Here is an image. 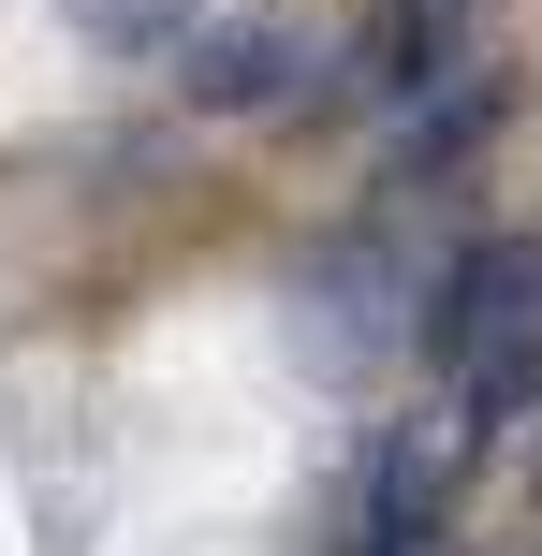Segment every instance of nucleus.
Listing matches in <instances>:
<instances>
[{"label":"nucleus","instance_id":"f257e3e1","mask_svg":"<svg viewBox=\"0 0 542 556\" xmlns=\"http://www.w3.org/2000/svg\"><path fill=\"white\" fill-rule=\"evenodd\" d=\"M528 307H542V235H484V250H455V278L426 293V352L440 366H484Z\"/></svg>","mask_w":542,"mask_h":556},{"label":"nucleus","instance_id":"f03ea898","mask_svg":"<svg viewBox=\"0 0 542 556\" xmlns=\"http://www.w3.org/2000/svg\"><path fill=\"white\" fill-rule=\"evenodd\" d=\"M176 88H191V103H220V117H250V103H279L293 88V29L279 15H220V29H176Z\"/></svg>","mask_w":542,"mask_h":556},{"label":"nucleus","instance_id":"7ed1b4c3","mask_svg":"<svg viewBox=\"0 0 542 556\" xmlns=\"http://www.w3.org/2000/svg\"><path fill=\"white\" fill-rule=\"evenodd\" d=\"M455 395H469V440H499V425H528V410H542V307L499 337L484 366H455Z\"/></svg>","mask_w":542,"mask_h":556},{"label":"nucleus","instance_id":"20e7f679","mask_svg":"<svg viewBox=\"0 0 542 556\" xmlns=\"http://www.w3.org/2000/svg\"><path fill=\"white\" fill-rule=\"evenodd\" d=\"M74 29H88V45H117V59H162L176 29H191V0H74Z\"/></svg>","mask_w":542,"mask_h":556},{"label":"nucleus","instance_id":"39448f33","mask_svg":"<svg viewBox=\"0 0 542 556\" xmlns=\"http://www.w3.org/2000/svg\"><path fill=\"white\" fill-rule=\"evenodd\" d=\"M396 15H411V0H396ZM440 15H469V0H440Z\"/></svg>","mask_w":542,"mask_h":556},{"label":"nucleus","instance_id":"423d86ee","mask_svg":"<svg viewBox=\"0 0 542 556\" xmlns=\"http://www.w3.org/2000/svg\"><path fill=\"white\" fill-rule=\"evenodd\" d=\"M528 483H542V440H528Z\"/></svg>","mask_w":542,"mask_h":556},{"label":"nucleus","instance_id":"0eeeda50","mask_svg":"<svg viewBox=\"0 0 542 556\" xmlns=\"http://www.w3.org/2000/svg\"><path fill=\"white\" fill-rule=\"evenodd\" d=\"M426 556H440V542H426Z\"/></svg>","mask_w":542,"mask_h":556}]
</instances>
